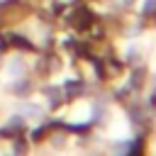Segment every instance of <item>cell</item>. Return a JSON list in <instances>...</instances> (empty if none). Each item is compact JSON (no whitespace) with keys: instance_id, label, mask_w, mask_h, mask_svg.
<instances>
[{"instance_id":"cell-3","label":"cell","mask_w":156,"mask_h":156,"mask_svg":"<svg viewBox=\"0 0 156 156\" xmlns=\"http://www.w3.org/2000/svg\"><path fill=\"white\" fill-rule=\"evenodd\" d=\"M22 115H27V117L37 119V117L41 115V107H39V105H24V107H22Z\"/></svg>"},{"instance_id":"cell-1","label":"cell","mask_w":156,"mask_h":156,"mask_svg":"<svg viewBox=\"0 0 156 156\" xmlns=\"http://www.w3.org/2000/svg\"><path fill=\"white\" fill-rule=\"evenodd\" d=\"M24 68H27V66H24L22 56H15V58H10V61H7V66H5V76H7V78H12V80H15V78H22Z\"/></svg>"},{"instance_id":"cell-2","label":"cell","mask_w":156,"mask_h":156,"mask_svg":"<svg viewBox=\"0 0 156 156\" xmlns=\"http://www.w3.org/2000/svg\"><path fill=\"white\" fill-rule=\"evenodd\" d=\"M88 117H90V105L88 102H76L68 110V119L71 122H85Z\"/></svg>"}]
</instances>
